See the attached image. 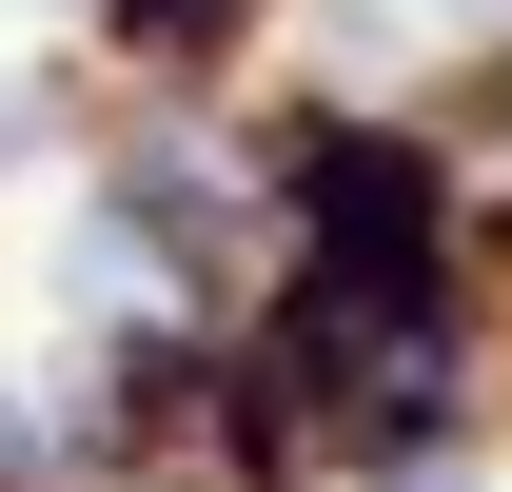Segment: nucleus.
I'll list each match as a JSON object with an SVG mask.
<instances>
[{"label":"nucleus","mask_w":512,"mask_h":492,"mask_svg":"<svg viewBox=\"0 0 512 492\" xmlns=\"http://www.w3.org/2000/svg\"><path fill=\"white\" fill-rule=\"evenodd\" d=\"M138 40H158V60H197V40H237V0H119Z\"/></svg>","instance_id":"nucleus-1"},{"label":"nucleus","mask_w":512,"mask_h":492,"mask_svg":"<svg viewBox=\"0 0 512 492\" xmlns=\"http://www.w3.org/2000/svg\"><path fill=\"white\" fill-rule=\"evenodd\" d=\"M375 20H453V40H473V20H512V0H375Z\"/></svg>","instance_id":"nucleus-2"}]
</instances>
